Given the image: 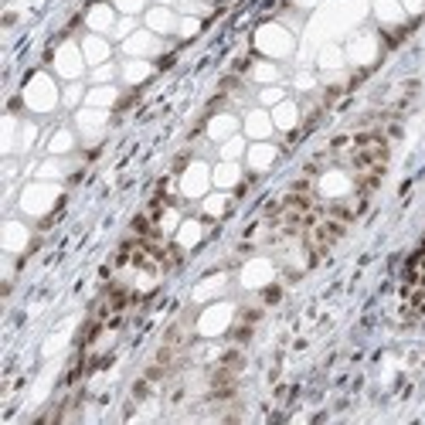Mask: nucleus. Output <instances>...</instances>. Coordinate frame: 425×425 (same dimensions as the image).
Here are the masks:
<instances>
[{"label": "nucleus", "instance_id": "423d86ee", "mask_svg": "<svg viewBox=\"0 0 425 425\" xmlns=\"http://www.w3.org/2000/svg\"><path fill=\"white\" fill-rule=\"evenodd\" d=\"M208 184H211V170L204 164H191L184 170V177H180V194L184 197H204Z\"/></svg>", "mask_w": 425, "mask_h": 425}, {"label": "nucleus", "instance_id": "6ab92c4d", "mask_svg": "<svg viewBox=\"0 0 425 425\" xmlns=\"http://www.w3.org/2000/svg\"><path fill=\"white\" fill-rule=\"evenodd\" d=\"M296 119H300L296 102L282 99L279 106H272V123H276V130H293V126H296Z\"/></svg>", "mask_w": 425, "mask_h": 425}, {"label": "nucleus", "instance_id": "473e14b6", "mask_svg": "<svg viewBox=\"0 0 425 425\" xmlns=\"http://www.w3.org/2000/svg\"><path fill=\"white\" fill-rule=\"evenodd\" d=\"M112 75H116V69H112V65H99V69H95V75H92V79H95V82L102 85V82H109V79H112Z\"/></svg>", "mask_w": 425, "mask_h": 425}, {"label": "nucleus", "instance_id": "2eb2a0df", "mask_svg": "<svg viewBox=\"0 0 425 425\" xmlns=\"http://www.w3.org/2000/svg\"><path fill=\"white\" fill-rule=\"evenodd\" d=\"M109 41L102 38V34H92V38H85L82 41V55H85V62L88 65H102L106 58H109Z\"/></svg>", "mask_w": 425, "mask_h": 425}, {"label": "nucleus", "instance_id": "bb28decb", "mask_svg": "<svg viewBox=\"0 0 425 425\" xmlns=\"http://www.w3.org/2000/svg\"><path fill=\"white\" fill-rule=\"evenodd\" d=\"M258 99H262V106H279V102L286 99V92L276 88V85H265V88L258 92Z\"/></svg>", "mask_w": 425, "mask_h": 425}, {"label": "nucleus", "instance_id": "7c9ffc66", "mask_svg": "<svg viewBox=\"0 0 425 425\" xmlns=\"http://www.w3.org/2000/svg\"><path fill=\"white\" fill-rule=\"evenodd\" d=\"M62 102H65V106H79V102H82V85H69V88H65V95H62Z\"/></svg>", "mask_w": 425, "mask_h": 425}, {"label": "nucleus", "instance_id": "f8f14e48", "mask_svg": "<svg viewBox=\"0 0 425 425\" xmlns=\"http://www.w3.org/2000/svg\"><path fill=\"white\" fill-rule=\"evenodd\" d=\"M235 133H239V119L228 116V112H225V116H215V119L208 123V136H211L215 143H225V140H232Z\"/></svg>", "mask_w": 425, "mask_h": 425}, {"label": "nucleus", "instance_id": "7ed1b4c3", "mask_svg": "<svg viewBox=\"0 0 425 425\" xmlns=\"http://www.w3.org/2000/svg\"><path fill=\"white\" fill-rule=\"evenodd\" d=\"M55 201H58V187L55 184H48V180H34V184H27L24 187V194H21V208H24V215H48L51 208H55Z\"/></svg>", "mask_w": 425, "mask_h": 425}, {"label": "nucleus", "instance_id": "4be33fe9", "mask_svg": "<svg viewBox=\"0 0 425 425\" xmlns=\"http://www.w3.org/2000/svg\"><path fill=\"white\" fill-rule=\"evenodd\" d=\"M72 150H75V133L65 130V126L55 130V136L48 140V154H51V157H65V154H72Z\"/></svg>", "mask_w": 425, "mask_h": 425}, {"label": "nucleus", "instance_id": "a211bd4d", "mask_svg": "<svg viewBox=\"0 0 425 425\" xmlns=\"http://www.w3.org/2000/svg\"><path fill=\"white\" fill-rule=\"evenodd\" d=\"M276 160V147H269L265 140H255V147H249V167L258 173V170H269Z\"/></svg>", "mask_w": 425, "mask_h": 425}, {"label": "nucleus", "instance_id": "9d476101", "mask_svg": "<svg viewBox=\"0 0 425 425\" xmlns=\"http://www.w3.org/2000/svg\"><path fill=\"white\" fill-rule=\"evenodd\" d=\"M239 180H242V167H239L235 160H221L218 167L211 170V184L221 187V191H232Z\"/></svg>", "mask_w": 425, "mask_h": 425}, {"label": "nucleus", "instance_id": "6e6552de", "mask_svg": "<svg viewBox=\"0 0 425 425\" xmlns=\"http://www.w3.org/2000/svg\"><path fill=\"white\" fill-rule=\"evenodd\" d=\"M85 24H88L95 34L112 31V27H116V7H109V3H95V7L85 14Z\"/></svg>", "mask_w": 425, "mask_h": 425}, {"label": "nucleus", "instance_id": "cd10ccee", "mask_svg": "<svg viewBox=\"0 0 425 425\" xmlns=\"http://www.w3.org/2000/svg\"><path fill=\"white\" fill-rule=\"evenodd\" d=\"M239 157H242V140H239V136L225 140V143H221V160H239Z\"/></svg>", "mask_w": 425, "mask_h": 425}, {"label": "nucleus", "instance_id": "412c9836", "mask_svg": "<svg viewBox=\"0 0 425 425\" xmlns=\"http://www.w3.org/2000/svg\"><path fill=\"white\" fill-rule=\"evenodd\" d=\"M119 72H123V82L140 85V82H147V79H150V72H154V69H150V62H143V58H130Z\"/></svg>", "mask_w": 425, "mask_h": 425}, {"label": "nucleus", "instance_id": "4468645a", "mask_svg": "<svg viewBox=\"0 0 425 425\" xmlns=\"http://www.w3.org/2000/svg\"><path fill=\"white\" fill-rule=\"evenodd\" d=\"M272 112H262V109H255V112H249L245 116V133L252 136V140H265L269 133H272Z\"/></svg>", "mask_w": 425, "mask_h": 425}, {"label": "nucleus", "instance_id": "c85d7f7f", "mask_svg": "<svg viewBox=\"0 0 425 425\" xmlns=\"http://www.w3.org/2000/svg\"><path fill=\"white\" fill-rule=\"evenodd\" d=\"M62 164H58V160H48V164H41V167H38V177H41V180H48V177H62Z\"/></svg>", "mask_w": 425, "mask_h": 425}, {"label": "nucleus", "instance_id": "c756f323", "mask_svg": "<svg viewBox=\"0 0 425 425\" xmlns=\"http://www.w3.org/2000/svg\"><path fill=\"white\" fill-rule=\"evenodd\" d=\"M112 7L123 10V14H140L143 10V0H112Z\"/></svg>", "mask_w": 425, "mask_h": 425}, {"label": "nucleus", "instance_id": "0eeeda50", "mask_svg": "<svg viewBox=\"0 0 425 425\" xmlns=\"http://www.w3.org/2000/svg\"><path fill=\"white\" fill-rule=\"evenodd\" d=\"M126 55L130 58H150V55H157L160 51V41H157V34L154 31H136V34H130L126 38Z\"/></svg>", "mask_w": 425, "mask_h": 425}, {"label": "nucleus", "instance_id": "b1692460", "mask_svg": "<svg viewBox=\"0 0 425 425\" xmlns=\"http://www.w3.org/2000/svg\"><path fill=\"white\" fill-rule=\"evenodd\" d=\"M221 289H225V276H211V279H204V282L194 289V300H201V303H204V300L218 296Z\"/></svg>", "mask_w": 425, "mask_h": 425}, {"label": "nucleus", "instance_id": "1a4fd4ad", "mask_svg": "<svg viewBox=\"0 0 425 425\" xmlns=\"http://www.w3.org/2000/svg\"><path fill=\"white\" fill-rule=\"evenodd\" d=\"M147 31H154V34H173L177 31V14L170 7H154L147 14Z\"/></svg>", "mask_w": 425, "mask_h": 425}, {"label": "nucleus", "instance_id": "2f4dec72", "mask_svg": "<svg viewBox=\"0 0 425 425\" xmlns=\"http://www.w3.org/2000/svg\"><path fill=\"white\" fill-rule=\"evenodd\" d=\"M34 136H38V126H34V123H24V126H21V147H31Z\"/></svg>", "mask_w": 425, "mask_h": 425}, {"label": "nucleus", "instance_id": "ddd939ff", "mask_svg": "<svg viewBox=\"0 0 425 425\" xmlns=\"http://www.w3.org/2000/svg\"><path fill=\"white\" fill-rule=\"evenodd\" d=\"M173 235H177V249L187 252V249H194V245L204 239V225H201V221H180Z\"/></svg>", "mask_w": 425, "mask_h": 425}, {"label": "nucleus", "instance_id": "dca6fc26", "mask_svg": "<svg viewBox=\"0 0 425 425\" xmlns=\"http://www.w3.org/2000/svg\"><path fill=\"white\" fill-rule=\"evenodd\" d=\"M374 14H378V21H381L385 27H398V24L405 21V7H402L398 0H378V3H374Z\"/></svg>", "mask_w": 425, "mask_h": 425}, {"label": "nucleus", "instance_id": "5701e85b", "mask_svg": "<svg viewBox=\"0 0 425 425\" xmlns=\"http://www.w3.org/2000/svg\"><path fill=\"white\" fill-rule=\"evenodd\" d=\"M112 102H116V85H95L85 95V106H95V109H109Z\"/></svg>", "mask_w": 425, "mask_h": 425}, {"label": "nucleus", "instance_id": "c9c22d12", "mask_svg": "<svg viewBox=\"0 0 425 425\" xmlns=\"http://www.w3.org/2000/svg\"><path fill=\"white\" fill-rule=\"evenodd\" d=\"M116 34H133V17H126V21H119L116 27H112Z\"/></svg>", "mask_w": 425, "mask_h": 425}, {"label": "nucleus", "instance_id": "aec40b11", "mask_svg": "<svg viewBox=\"0 0 425 425\" xmlns=\"http://www.w3.org/2000/svg\"><path fill=\"white\" fill-rule=\"evenodd\" d=\"M3 249H7V252L27 249V228L17 225V221H7V225H3Z\"/></svg>", "mask_w": 425, "mask_h": 425}, {"label": "nucleus", "instance_id": "f03ea898", "mask_svg": "<svg viewBox=\"0 0 425 425\" xmlns=\"http://www.w3.org/2000/svg\"><path fill=\"white\" fill-rule=\"evenodd\" d=\"M255 48L262 55H269V58H289L293 55V34L286 27H279V24H265L255 34Z\"/></svg>", "mask_w": 425, "mask_h": 425}, {"label": "nucleus", "instance_id": "e433bc0d", "mask_svg": "<svg viewBox=\"0 0 425 425\" xmlns=\"http://www.w3.org/2000/svg\"><path fill=\"white\" fill-rule=\"evenodd\" d=\"M167 3H173V0H160V7H167Z\"/></svg>", "mask_w": 425, "mask_h": 425}, {"label": "nucleus", "instance_id": "a878e982", "mask_svg": "<svg viewBox=\"0 0 425 425\" xmlns=\"http://www.w3.org/2000/svg\"><path fill=\"white\" fill-rule=\"evenodd\" d=\"M225 211H228V194H211V197H204V215L218 218V215H225Z\"/></svg>", "mask_w": 425, "mask_h": 425}, {"label": "nucleus", "instance_id": "72a5a7b5", "mask_svg": "<svg viewBox=\"0 0 425 425\" xmlns=\"http://www.w3.org/2000/svg\"><path fill=\"white\" fill-rule=\"evenodd\" d=\"M197 27H201V24H197V21H194V17H184V21H180V24H177V31H180V34H184V38H187V34H194V31H197Z\"/></svg>", "mask_w": 425, "mask_h": 425}, {"label": "nucleus", "instance_id": "f3484780", "mask_svg": "<svg viewBox=\"0 0 425 425\" xmlns=\"http://www.w3.org/2000/svg\"><path fill=\"white\" fill-rule=\"evenodd\" d=\"M102 126H106V109L85 106L82 112H79V130H82L85 136H99V133H102Z\"/></svg>", "mask_w": 425, "mask_h": 425}, {"label": "nucleus", "instance_id": "f257e3e1", "mask_svg": "<svg viewBox=\"0 0 425 425\" xmlns=\"http://www.w3.org/2000/svg\"><path fill=\"white\" fill-rule=\"evenodd\" d=\"M58 88H55V82L45 75V72H38L31 82L24 85V102H27V109L31 112H51L55 106H58Z\"/></svg>", "mask_w": 425, "mask_h": 425}, {"label": "nucleus", "instance_id": "39448f33", "mask_svg": "<svg viewBox=\"0 0 425 425\" xmlns=\"http://www.w3.org/2000/svg\"><path fill=\"white\" fill-rule=\"evenodd\" d=\"M228 324H232V306H225V303L218 306V303H215V306H208L204 317L197 320V334H201V337H218V334L228 330Z\"/></svg>", "mask_w": 425, "mask_h": 425}, {"label": "nucleus", "instance_id": "f704fd0d", "mask_svg": "<svg viewBox=\"0 0 425 425\" xmlns=\"http://www.w3.org/2000/svg\"><path fill=\"white\" fill-rule=\"evenodd\" d=\"M402 7H405V14H422V0H402Z\"/></svg>", "mask_w": 425, "mask_h": 425}, {"label": "nucleus", "instance_id": "393cba45", "mask_svg": "<svg viewBox=\"0 0 425 425\" xmlns=\"http://www.w3.org/2000/svg\"><path fill=\"white\" fill-rule=\"evenodd\" d=\"M252 79L262 85H272V82H279V69H276L272 62H258L252 69Z\"/></svg>", "mask_w": 425, "mask_h": 425}, {"label": "nucleus", "instance_id": "20e7f679", "mask_svg": "<svg viewBox=\"0 0 425 425\" xmlns=\"http://www.w3.org/2000/svg\"><path fill=\"white\" fill-rule=\"evenodd\" d=\"M82 69H85V55L79 45H62V48L55 51V72H58L62 79L75 82V79L82 75Z\"/></svg>", "mask_w": 425, "mask_h": 425}, {"label": "nucleus", "instance_id": "9b49d317", "mask_svg": "<svg viewBox=\"0 0 425 425\" xmlns=\"http://www.w3.org/2000/svg\"><path fill=\"white\" fill-rule=\"evenodd\" d=\"M242 282L249 286V289H258V286H265V282H272V262H265V258H255L245 265V272H242Z\"/></svg>", "mask_w": 425, "mask_h": 425}]
</instances>
